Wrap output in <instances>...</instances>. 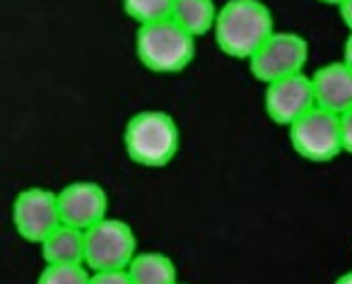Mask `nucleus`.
<instances>
[{"label": "nucleus", "mask_w": 352, "mask_h": 284, "mask_svg": "<svg viewBox=\"0 0 352 284\" xmlns=\"http://www.w3.org/2000/svg\"><path fill=\"white\" fill-rule=\"evenodd\" d=\"M128 277L133 284H176L179 272H176L174 260L160 250H140L131 265L126 268Z\"/></svg>", "instance_id": "13"}, {"label": "nucleus", "mask_w": 352, "mask_h": 284, "mask_svg": "<svg viewBox=\"0 0 352 284\" xmlns=\"http://www.w3.org/2000/svg\"><path fill=\"white\" fill-rule=\"evenodd\" d=\"M123 147L133 164L145 169L169 167L182 147V130L174 116L157 108L138 111L128 118L123 130Z\"/></svg>", "instance_id": "2"}, {"label": "nucleus", "mask_w": 352, "mask_h": 284, "mask_svg": "<svg viewBox=\"0 0 352 284\" xmlns=\"http://www.w3.org/2000/svg\"><path fill=\"white\" fill-rule=\"evenodd\" d=\"M60 224L87 231L109 217V196L94 181H73L58 191Z\"/></svg>", "instance_id": "9"}, {"label": "nucleus", "mask_w": 352, "mask_h": 284, "mask_svg": "<svg viewBox=\"0 0 352 284\" xmlns=\"http://www.w3.org/2000/svg\"><path fill=\"white\" fill-rule=\"evenodd\" d=\"M212 32L222 54L249 60L275 32V20L263 0H227L217 8Z\"/></svg>", "instance_id": "1"}, {"label": "nucleus", "mask_w": 352, "mask_h": 284, "mask_svg": "<svg viewBox=\"0 0 352 284\" xmlns=\"http://www.w3.org/2000/svg\"><path fill=\"white\" fill-rule=\"evenodd\" d=\"M342 63L352 68V32L347 34V39H345V49H342Z\"/></svg>", "instance_id": "19"}, {"label": "nucleus", "mask_w": 352, "mask_h": 284, "mask_svg": "<svg viewBox=\"0 0 352 284\" xmlns=\"http://www.w3.org/2000/svg\"><path fill=\"white\" fill-rule=\"evenodd\" d=\"M89 284H133L126 270H111V272H92Z\"/></svg>", "instance_id": "16"}, {"label": "nucleus", "mask_w": 352, "mask_h": 284, "mask_svg": "<svg viewBox=\"0 0 352 284\" xmlns=\"http://www.w3.org/2000/svg\"><path fill=\"white\" fill-rule=\"evenodd\" d=\"M92 272L87 265H46L36 284H89Z\"/></svg>", "instance_id": "15"}, {"label": "nucleus", "mask_w": 352, "mask_h": 284, "mask_svg": "<svg viewBox=\"0 0 352 284\" xmlns=\"http://www.w3.org/2000/svg\"><path fill=\"white\" fill-rule=\"evenodd\" d=\"M217 5L215 0H171L169 20L176 22L184 32L198 39L215 29Z\"/></svg>", "instance_id": "12"}, {"label": "nucleus", "mask_w": 352, "mask_h": 284, "mask_svg": "<svg viewBox=\"0 0 352 284\" xmlns=\"http://www.w3.org/2000/svg\"><path fill=\"white\" fill-rule=\"evenodd\" d=\"M39 246L46 265H85V231L75 226L58 224Z\"/></svg>", "instance_id": "11"}, {"label": "nucleus", "mask_w": 352, "mask_h": 284, "mask_svg": "<svg viewBox=\"0 0 352 284\" xmlns=\"http://www.w3.org/2000/svg\"><path fill=\"white\" fill-rule=\"evenodd\" d=\"M135 56L147 70L174 75L196 58V39L171 20L142 25L135 32Z\"/></svg>", "instance_id": "3"}, {"label": "nucleus", "mask_w": 352, "mask_h": 284, "mask_svg": "<svg viewBox=\"0 0 352 284\" xmlns=\"http://www.w3.org/2000/svg\"><path fill=\"white\" fill-rule=\"evenodd\" d=\"M135 253L138 239L128 222L104 217L85 231V265L89 272L126 270Z\"/></svg>", "instance_id": "4"}, {"label": "nucleus", "mask_w": 352, "mask_h": 284, "mask_svg": "<svg viewBox=\"0 0 352 284\" xmlns=\"http://www.w3.org/2000/svg\"><path fill=\"white\" fill-rule=\"evenodd\" d=\"M314 102L331 113H345L352 108V68L342 60L326 63L311 75Z\"/></svg>", "instance_id": "10"}, {"label": "nucleus", "mask_w": 352, "mask_h": 284, "mask_svg": "<svg viewBox=\"0 0 352 284\" xmlns=\"http://www.w3.org/2000/svg\"><path fill=\"white\" fill-rule=\"evenodd\" d=\"M340 137H342V152L352 154V108L340 113Z\"/></svg>", "instance_id": "17"}, {"label": "nucleus", "mask_w": 352, "mask_h": 284, "mask_svg": "<svg viewBox=\"0 0 352 284\" xmlns=\"http://www.w3.org/2000/svg\"><path fill=\"white\" fill-rule=\"evenodd\" d=\"M263 106L270 121L278 123V126L289 128L297 118H302L309 108L316 106V102H314L311 75L297 73V75H289V78L275 80V82L265 84Z\"/></svg>", "instance_id": "8"}, {"label": "nucleus", "mask_w": 352, "mask_h": 284, "mask_svg": "<svg viewBox=\"0 0 352 284\" xmlns=\"http://www.w3.org/2000/svg\"><path fill=\"white\" fill-rule=\"evenodd\" d=\"M336 284H352V270L350 272H342L340 277L336 279Z\"/></svg>", "instance_id": "20"}, {"label": "nucleus", "mask_w": 352, "mask_h": 284, "mask_svg": "<svg viewBox=\"0 0 352 284\" xmlns=\"http://www.w3.org/2000/svg\"><path fill=\"white\" fill-rule=\"evenodd\" d=\"M309 60V41L297 32L275 29L258 51L249 58V70L256 80L270 84L275 80L304 73Z\"/></svg>", "instance_id": "6"}, {"label": "nucleus", "mask_w": 352, "mask_h": 284, "mask_svg": "<svg viewBox=\"0 0 352 284\" xmlns=\"http://www.w3.org/2000/svg\"><path fill=\"white\" fill-rule=\"evenodd\" d=\"M176 284H182V282H176Z\"/></svg>", "instance_id": "22"}, {"label": "nucleus", "mask_w": 352, "mask_h": 284, "mask_svg": "<svg viewBox=\"0 0 352 284\" xmlns=\"http://www.w3.org/2000/svg\"><path fill=\"white\" fill-rule=\"evenodd\" d=\"M318 3H326V5H342L345 0H318Z\"/></svg>", "instance_id": "21"}, {"label": "nucleus", "mask_w": 352, "mask_h": 284, "mask_svg": "<svg viewBox=\"0 0 352 284\" xmlns=\"http://www.w3.org/2000/svg\"><path fill=\"white\" fill-rule=\"evenodd\" d=\"M123 10L138 25H152V22L169 20L171 0H121Z\"/></svg>", "instance_id": "14"}, {"label": "nucleus", "mask_w": 352, "mask_h": 284, "mask_svg": "<svg viewBox=\"0 0 352 284\" xmlns=\"http://www.w3.org/2000/svg\"><path fill=\"white\" fill-rule=\"evenodd\" d=\"M287 130L292 150L307 162L326 164L333 162L338 154H342L340 116L338 113L314 106L302 118H297Z\"/></svg>", "instance_id": "5"}, {"label": "nucleus", "mask_w": 352, "mask_h": 284, "mask_svg": "<svg viewBox=\"0 0 352 284\" xmlns=\"http://www.w3.org/2000/svg\"><path fill=\"white\" fill-rule=\"evenodd\" d=\"M15 231L30 244H41L60 224L58 193L49 188H25L12 202Z\"/></svg>", "instance_id": "7"}, {"label": "nucleus", "mask_w": 352, "mask_h": 284, "mask_svg": "<svg viewBox=\"0 0 352 284\" xmlns=\"http://www.w3.org/2000/svg\"><path fill=\"white\" fill-rule=\"evenodd\" d=\"M338 10H340V17H342V22H345V27L352 32V0H345L342 5H338Z\"/></svg>", "instance_id": "18"}]
</instances>
